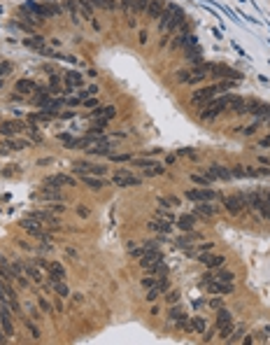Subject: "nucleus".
Here are the masks:
<instances>
[{
  "label": "nucleus",
  "instance_id": "4",
  "mask_svg": "<svg viewBox=\"0 0 270 345\" xmlns=\"http://www.w3.org/2000/svg\"><path fill=\"white\" fill-rule=\"evenodd\" d=\"M187 198L191 203H209L212 198H215V192H212L209 187H203V189H189Z\"/></svg>",
  "mask_w": 270,
  "mask_h": 345
},
{
  "label": "nucleus",
  "instance_id": "8",
  "mask_svg": "<svg viewBox=\"0 0 270 345\" xmlns=\"http://www.w3.org/2000/svg\"><path fill=\"white\" fill-rule=\"evenodd\" d=\"M177 226L187 233V231H193V226H196V215H182V217L177 219Z\"/></svg>",
  "mask_w": 270,
  "mask_h": 345
},
{
  "label": "nucleus",
  "instance_id": "3",
  "mask_svg": "<svg viewBox=\"0 0 270 345\" xmlns=\"http://www.w3.org/2000/svg\"><path fill=\"white\" fill-rule=\"evenodd\" d=\"M198 261L203 263L205 269L215 271V269H221V266H224V261H226V259L221 257V254H215V252H212V250H205V252H198Z\"/></svg>",
  "mask_w": 270,
  "mask_h": 345
},
{
  "label": "nucleus",
  "instance_id": "9",
  "mask_svg": "<svg viewBox=\"0 0 270 345\" xmlns=\"http://www.w3.org/2000/svg\"><path fill=\"white\" fill-rule=\"evenodd\" d=\"M128 254L133 259H140L144 254V245H128Z\"/></svg>",
  "mask_w": 270,
  "mask_h": 345
},
{
  "label": "nucleus",
  "instance_id": "7",
  "mask_svg": "<svg viewBox=\"0 0 270 345\" xmlns=\"http://www.w3.org/2000/svg\"><path fill=\"white\" fill-rule=\"evenodd\" d=\"M112 182H114L116 187H138L140 180L135 175H128V173H116L114 177H112Z\"/></svg>",
  "mask_w": 270,
  "mask_h": 345
},
{
  "label": "nucleus",
  "instance_id": "2",
  "mask_svg": "<svg viewBox=\"0 0 270 345\" xmlns=\"http://www.w3.org/2000/svg\"><path fill=\"white\" fill-rule=\"evenodd\" d=\"M205 280H207L205 287H207V291H212V294L228 296L235 291V282H224V280H215V278H205Z\"/></svg>",
  "mask_w": 270,
  "mask_h": 345
},
{
  "label": "nucleus",
  "instance_id": "6",
  "mask_svg": "<svg viewBox=\"0 0 270 345\" xmlns=\"http://www.w3.org/2000/svg\"><path fill=\"white\" fill-rule=\"evenodd\" d=\"M47 285L54 289V294L58 296V299H68V296H70V287L66 285V280H49L47 278Z\"/></svg>",
  "mask_w": 270,
  "mask_h": 345
},
{
  "label": "nucleus",
  "instance_id": "10",
  "mask_svg": "<svg viewBox=\"0 0 270 345\" xmlns=\"http://www.w3.org/2000/svg\"><path fill=\"white\" fill-rule=\"evenodd\" d=\"M38 303H40V308H42V310L47 312V315H51V312H54V308L49 306V301H47V299H40Z\"/></svg>",
  "mask_w": 270,
  "mask_h": 345
},
{
  "label": "nucleus",
  "instance_id": "11",
  "mask_svg": "<svg viewBox=\"0 0 270 345\" xmlns=\"http://www.w3.org/2000/svg\"><path fill=\"white\" fill-rule=\"evenodd\" d=\"M77 215H79L82 219H86L88 215H91V210H88V208H77Z\"/></svg>",
  "mask_w": 270,
  "mask_h": 345
},
{
  "label": "nucleus",
  "instance_id": "5",
  "mask_svg": "<svg viewBox=\"0 0 270 345\" xmlns=\"http://www.w3.org/2000/svg\"><path fill=\"white\" fill-rule=\"evenodd\" d=\"M47 278L49 280H66V269L58 261H47Z\"/></svg>",
  "mask_w": 270,
  "mask_h": 345
},
{
  "label": "nucleus",
  "instance_id": "1",
  "mask_svg": "<svg viewBox=\"0 0 270 345\" xmlns=\"http://www.w3.org/2000/svg\"><path fill=\"white\" fill-rule=\"evenodd\" d=\"M217 329L221 336H233V315L226 308H217Z\"/></svg>",
  "mask_w": 270,
  "mask_h": 345
}]
</instances>
